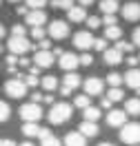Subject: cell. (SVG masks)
<instances>
[{
	"mask_svg": "<svg viewBox=\"0 0 140 146\" xmlns=\"http://www.w3.org/2000/svg\"><path fill=\"white\" fill-rule=\"evenodd\" d=\"M122 95H125V93H122L120 86H111V89H109V93H107V98H111L113 102H120Z\"/></svg>",
	"mask_w": 140,
	"mask_h": 146,
	"instance_id": "33",
	"label": "cell"
},
{
	"mask_svg": "<svg viewBox=\"0 0 140 146\" xmlns=\"http://www.w3.org/2000/svg\"><path fill=\"white\" fill-rule=\"evenodd\" d=\"M62 144L65 146H87V135H82L80 131H71V133L65 135Z\"/></svg>",
	"mask_w": 140,
	"mask_h": 146,
	"instance_id": "15",
	"label": "cell"
},
{
	"mask_svg": "<svg viewBox=\"0 0 140 146\" xmlns=\"http://www.w3.org/2000/svg\"><path fill=\"white\" fill-rule=\"evenodd\" d=\"M22 80L27 82V86H38V84H40V80H38L33 73H29V75H22Z\"/></svg>",
	"mask_w": 140,
	"mask_h": 146,
	"instance_id": "38",
	"label": "cell"
},
{
	"mask_svg": "<svg viewBox=\"0 0 140 146\" xmlns=\"http://www.w3.org/2000/svg\"><path fill=\"white\" fill-rule=\"evenodd\" d=\"M5 33H7V29L2 27V22H0V38H5Z\"/></svg>",
	"mask_w": 140,
	"mask_h": 146,
	"instance_id": "53",
	"label": "cell"
},
{
	"mask_svg": "<svg viewBox=\"0 0 140 146\" xmlns=\"http://www.w3.org/2000/svg\"><path fill=\"white\" fill-rule=\"evenodd\" d=\"M122 18L127 22H138L140 20V2H127L122 7Z\"/></svg>",
	"mask_w": 140,
	"mask_h": 146,
	"instance_id": "13",
	"label": "cell"
},
{
	"mask_svg": "<svg viewBox=\"0 0 140 146\" xmlns=\"http://www.w3.org/2000/svg\"><path fill=\"white\" fill-rule=\"evenodd\" d=\"M7 46H9L11 53L25 55L27 51H31V46H33V44L27 40V36H11V38H9V42H7Z\"/></svg>",
	"mask_w": 140,
	"mask_h": 146,
	"instance_id": "4",
	"label": "cell"
},
{
	"mask_svg": "<svg viewBox=\"0 0 140 146\" xmlns=\"http://www.w3.org/2000/svg\"><path fill=\"white\" fill-rule=\"evenodd\" d=\"M45 102H47V104H56V98L49 93V95H45Z\"/></svg>",
	"mask_w": 140,
	"mask_h": 146,
	"instance_id": "49",
	"label": "cell"
},
{
	"mask_svg": "<svg viewBox=\"0 0 140 146\" xmlns=\"http://www.w3.org/2000/svg\"><path fill=\"white\" fill-rule=\"evenodd\" d=\"M82 86H84V93H89V95H100L104 91V82L100 78H87Z\"/></svg>",
	"mask_w": 140,
	"mask_h": 146,
	"instance_id": "12",
	"label": "cell"
},
{
	"mask_svg": "<svg viewBox=\"0 0 140 146\" xmlns=\"http://www.w3.org/2000/svg\"><path fill=\"white\" fill-rule=\"evenodd\" d=\"M0 53H2V44H0Z\"/></svg>",
	"mask_w": 140,
	"mask_h": 146,
	"instance_id": "57",
	"label": "cell"
},
{
	"mask_svg": "<svg viewBox=\"0 0 140 146\" xmlns=\"http://www.w3.org/2000/svg\"><path fill=\"white\" fill-rule=\"evenodd\" d=\"M47 36H49V33H47V29H42V27H31V38H33V40L40 42V40H45Z\"/></svg>",
	"mask_w": 140,
	"mask_h": 146,
	"instance_id": "31",
	"label": "cell"
},
{
	"mask_svg": "<svg viewBox=\"0 0 140 146\" xmlns=\"http://www.w3.org/2000/svg\"><path fill=\"white\" fill-rule=\"evenodd\" d=\"M127 111H118V109H111L109 113H107V124L109 126H118V128H122L125 124H127Z\"/></svg>",
	"mask_w": 140,
	"mask_h": 146,
	"instance_id": "10",
	"label": "cell"
},
{
	"mask_svg": "<svg viewBox=\"0 0 140 146\" xmlns=\"http://www.w3.org/2000/svg\"><path fill=\"white\" fill-rule=\"evenodd\" d=\"M20 117H22V122H38V119L42 117L40 104H38V102H27V104H22V106H20Z\"/></svg>",
	"mask_w": 140,
	"mask_h": 146,
	"instance_id": "5",
	"label": "cell"
},
{
	"mask_svg": "<svg viewBox=\"0 0 140 146\" xmlns=\"http://www.w3.org/2000/svg\"><path fill=\"white\" fill-rule=\"evenodd\" d=\"M98 9L102 13H116L118 11V0H100L98 2Z\"/></svg>",
	"mask_w": 140,
	"mask_h": 146,
	"instance_id": "23",
	"label": "cell"
},
{
	"mask_svg": "<svg viewBox=\"0 0 140 146\" xmlns=\"http://www.w3.org/2000/svg\"><path fill=\"white\" fill-rule=\"evenodd\" d=\"M31 102H38V104H40V102H45V95H42V93H31Z\"/></svg>",
	"mask_w": 140,
	"mask_h": 146,
	"instance_id": "44",
	"label": "cell"
},
{
	"mask_svg": "<svg viewBox=\"0 0 140 146\" xmlns=\"http://www.w3.org/2000/svg\"><path fill=\"white\" fill-rule=\"evenodd\" d=\"M22 135H25V137H38V135H40L38 122H25V124H22Z\"/></svg>",
	"mask_w": 140,
	"mask_h": 146,
	"instance_id": "21",
	"label": "cell"
},
{
	"mask_svg": "<svg viewBox=\"0 0 140 146\" xmlns=\"http://www.w3.org/2000/svg\"><path fill=\"white\" fill-rule=\"evenodd\" d=\"M9 2H20V0H9Z\"/></svg>",
	"mask_w": 140,
	"mask_h": 146,
	"instance_id": "56",
	"label": "cell"
},
{
	"mask_svg": "<svg viewBox=\"0 0 140 146\" xmlns=\"http://www.w3.org/2000/svg\"><path fill=\"white\" fill-rule=\"evenodd\" d=\"M98 146H113V144H111V142H100Z\"/></svg>",
	"mask_w": 140,
	"mask_h": 146,
	"instance_id": "54",
	"label": "cell"
},
{
	"mask_svg": "<svg viewBox=\"0 0 140 146\" xmlns=\"http://www.w3.org/2000/svg\"><path fill=\"white\" fill-rule=\"evenodd\" d=\"M62 82H65V86H69V89L74 91V89H78V86L82 84V80H80V75H78L76 71H67V75H65Z\"/></svg>",
	"mask_w": 140,
	"mask_h": 146,
	"instance_id": "19",
	"label": "cell"
},
{
	"mask_svg": "<svg viewBox=\"0 0 140 146\" xmlns=\"http://www.w3.org/2000/svg\"><path fill=\"white\" fill-rule=\"evenodd\" d=\"M0 146H18L13 139H0Z\"/></svg>",
	"mask_w": 140,
	"mask_h": 146,
	"instance_id": "46",
	"label": "cell"
},
{
	"mask_svg": "<svg viewBox=\"0 0 140 146\" xmlns=\"http://www.w3.org/2000/svg\"><path fill=\"white\" fill-rule=\"evenodd\" d=\"M111 104H113L111 98H102V100H100V109H107V111H109V109H111Z\"/></svg>",
	"mask_w": 140,
	"mask_h": 146,
	"instance_id": "42",
	"label": "cell"
},
{
	"mask_svg": "<svg viewBox=\"0 0 140 146\" xmlns=\"http://www.w3.org/2000/svg\"><path fill=\"white\" fill-rule=\"evenodd\" d=\"M116 46H118V49H120L122 53H131V51H133V49H136V44H133V42H127V40H118V42H116Z\"/></svg>",
	"mask_w": 140,
	"mask_h": 146,
	"instance_id": "29",
	"label": "cell"
},
{
	"mask_svg": "<svg viewBox=\"0 0 140 146\" xmlns=\"http://www.w3.org/2000/svg\"><path fill=\"white\" fill-rule=\"evenodd\" d=\"M82 119H89V122H98V119H100V109L89 104L87 109H82Z\"/></svg>",
	"mask_w": 140,
	"mask_h": 146,
	"instance_id": "22",
	"label": "cell"
},
{
	"mask_svg": "<svg viewBox=\"0 0 140 146\" xmlns=\"http://www.w3.org/2000/svg\"><path fill=\"white\" fill-rule=\"evenodd\" d=\"M25 2H27L29 9H42L47 5V0H25Z\"/></svg>",
	"mask_w": 140,
	"mask_h": 146,
	"instance_id": "37",
	"label": "cell"
},
{
	"mask_svg": "<svg viewBox=\"0 0 140 146\" xmlns=\"http://www.w3.org/2000/svg\"><path fill=\"white\" fill-rule=\"evenodd\" d=\"M78 131H80L82 135H87V137H96L98 133H100L98 124H96V122H89V119H82L80 126H78Z\"/></svg>",
	"mask_w": 140,
	"mask_h": 146,
	"instance_id": "18",
	"label": "cell"
},
{
	"mask_svg": "<svg viewBox=\"0 0 140 146\" xmlns=\"http://www.w3.org/2000/svg\"><path fill=\"white\" fill-rule=\"evenodd\" d=\"M102 60L104 64H109V66H116V64L122 62V51L118 49V46H113V49H107V51H102Z\"/></svg>",
	"mask_w": 140,
	"mask_h": 146,
	"instance_id": "16",
	"label": "cell"
},
{
	"mask_svg": "<svg viewBox=\"0 0 140 146\" xmlns=\"http://www.w3.org/2000/svg\"><path fill=\"white\" fill-rule=\"evenodd\" d=\"M89 100H91L89 93H84V95H76V98H74V106H76V109H87V106H89Z\"/></svg>",
	"mask_w": 140,
	"mask_h": 146,
	"instance_id": "27",
	"label": "cell"
},
{
	"mask_svg": "<svg viewBox=\"0 0 140 146\" xmlns=\"http://www.w3.org/2000/svg\"><path fill=\"white\" fill-rule=\"evenodd\" d=\"M47 33L49 38H54V40H65L69 36V22L65 20H54L49 27H47Z\"/></svg>",
	"mask_w": 140,
	"mask_h": 146,
	"instance_id": "6",
	"label": "cell"
},
{
	"mask_svg": "<svg viewBox=\"0 0 140 146\" xmlns=\"http://www.w3.org/2000/svg\"><path fill=\"white\" fill-rule=\"evenodd\" d=\"M120 142H125V144H140V122H127L122 126Z\"/></svg>",
	"mask_w": 140,
	"mask_h": 146,
	"instance_id": "3",
	"label": "cell"
},
{
	"mask_svg": "<svg viewBox=\"0 0 140 146\" xmlns=\"http://www.w3.org/2000/svg\"><path fill=\"white\" fill-rule=\"evenodd\" d=\"M40 84H42V89H45L47 93H54L58 89V78L56 75H42Z\"/></svg>",
	"mask_w": 140,
	"mask_h": 146,
	"instance_id": "20",
	"label": "cell"
},
{
	"mask_svg": "<svg viewBox=\"0 0 140 146\" xmlns=\"http://www.w3.org/2000/svg\"><path fill=\"white\" fill-rule=\"evenodd\" d=\"M125 111L129 115H140V100L138 98H131V100L125 102Z\"/></svg>",
	"mask_w": 140,
	"mask_h": 146,
	"instance_id": "25",
	"label": "cell"
},
{
	"mask_svg": "<svg viewBox=\"0 0 140 146\" xmlns=\"http://www.w3.org/2000/svg\"><path fill=\"white\" fill-rule=\"evenodd\" d=\"M60 95H71V89H69V86H65V84H62V86H60Z\"/></svg>",
	"mask_w": 140,
	"mask_h": 146,
	"instance_id": "47",
	"label": "cell"
},
{
	"mask_svg": "<svg viewBox=\"0 0 140 146\" xmlns=\"http://www.w3.org/2000/svg\"><path fill=\"white\" fill-rule=\"evenodd\" d=\"M93 2H96V0H78V5H82V7H89Z\"/></svg>",
	"mask_w": 140,
	"mask_h": 146,
	"instance_id": "50",
	"label": "cell"
},
{
	"mask_svg": "<svg viewBox=\"0 0 140 146\" xmlns=\"http://www.w3.org/2000/svg\"><path fill=\"white\" fill-rule=\"evenodd\" d=\"M20 146H33V142H22Z\"/></svg>",
	"mask_w": 140,
	"mask_h": 146,
	"instance_id": "55",
	"label": "cell"
},
{
	"mask_svg": "<svg viewBox=\"0 0 140 146\" xmlns=\"http://www.w3.org/2000/svg\"><path fill=\"white\" fill-rule=\"evenodd\" d=\"M125 84L133 89V91H140V69L138 66H133V69H127L125 73Z\"/></svg>",
	"mask_w": 140,
	"mask_h": 146,
	"instance_id": "14",
	"label": "cell"
},
{
	"mask_svg": "<svg viewBox=\"0 0 140 146\" xmlns=\"http://www.w3.org/2000/svg\"><path fill=\"white\" fill-rule=\"evenodd\" d=\"M71 115H74V106H71V104H67V102H56V104H51V109L47 113V119H49V124L58 126V124L69 122Z\"/></svg>",
	"mask_w": 140,
	"mask_h": 146,
	"instance_id": "1",
	"label": "cell"
},
{
	"mask_svg": "<svg viewBox=\"0 0 140 146\" xmlns=\"http://www.w3.org/2000/svg\"><path fill=\"white\" fill-rule=\"evenodd\" d=\"M125 62H127V66H129V69H133V66H138L140 58H136V55H129V58H127Z\"/></svg>",
	"mask_w": 140,
	"mask_h": 146,
	"instance_id": "41",
	"label": "cell"
},
{
	"mask_svg": "<svg viewBox=\"0 0 140 146\" xmlns=\"http://www.w3.org/2000/svg\"><path fill=\"white\" fill-rule=\"evenodd\" d=\"M54 60H56V55H54L51 49H40V51H36V55H33V64H38L40 69H49V66L54 64Z\"/></svg>",
	"mask_w": 140,
	"mask_h": 146,
	"instance_id": "9",
	"label": "cell"
},
{
	"mask_svg": "<svg viewBox=\"0 0 140 146\" xmlns=\"http://www.w3.org/2000/svg\"><path fill=\"white\" fill-rule=\"evenodd\" d=\"M27 82L22 80V78H11V80H7L5 82V93L9 95V98H13V100H20V98H25L27 95Z\"/></svg>",
	"mask_w": 140,
	"mask_h": 146,
	"instance_id": "2",
	"label": "cell"
},
{
	"mask_svg": "<svg viewBox=\"0 0 140 146\" xmlns=\"http://www.w3.org/2000/svg\"><path fill=\"white\" fill-rule=\"evenodd\" d=\"M40 146H62V142L58 139L56 135H45V137H40Z\"/></svg>",
	"mask_w": 140,
	"mask_h": 146,
	"instance_id": "28",
	"label": "cell"
},
{
	"mask_svg": "<svg viewBox=\"0 0 140 146\" xmlns=\"http://www.w3.org/2000/svg\"><path fill=\"white\" fill-rule=\"evenodd\" d=\"M104 80H107V84H109V86H120V84L125 82V75H120V73H116V71H111L107 78H104Z\"/></svg>",
	"mask_w": 140,
	"mask_h": 146,
	"instance_id": "26",
	"label": "cell"
},
{
	"mask_svg": "<svg viewBox=\"0 0 140 146\" xmlns=\"http://www.w3.org/2000/svg\"><path fill=\"white\" fill-rule=\"evenodd\" d=\"M27 33V27L25 25H13L11 27V36H25Z\"/></svg>",
	"mask_w": 140,
	"mask_h": 146,
	"instance_id": "40",
	"label": "cell"
},
{
	"mask_svg": "<svg viewBox=\"0 0 140 146\" xmlns=\"http://www.w3.org/2000/svg\"><path fill=\"white\" fill-rule=\"evenodd\" d=\"M29 11H31V9H29V7H18V9H16V13H18V16H22V18H25V16H27Z\"/></svg>",
	"mask_w": 140,
	"mask_h": 146,
	"instance_id": "45",
	"label": "cell"
},
{
	"mask_svg": "<svg viewBox=\"0 0 140 146\" xmlns=\"http://www.w3.org/2000/svg\"><path fill=\"white\" fill-rule=\"evenodd\" d=\"M20 66H31V62H29V60H27V58H22V60H20Z\"/></svg>",
	"mask_w": 140,
	"mask_h": 146,
	"instance_id": "52",
	"label": "cell"
},
{
	"mask_svg": "<svg viewBox=\"0 0 140 146\" xmlns=\"http://www.w3.org/2000/svg\"><path fill=\"white\" fill-rule=\"evenodd\" d=\"M93 49L100 51V53L107 51V38H96V40H93Z\"/></svg>",
	"mask_w": 140,
	"mask_h": 146,
	"instance_id": "35",
	"label": "cell"
},
{
	"mask_svg": "<svg viewBox=\"0 0 140 146\" xmlns=\"http://www.w3.org/2000/svg\"><path fill=\"white\" fill-rule=\"evenodd\" d=\"M47 22V13L42 9H31L25 16V25H29V27H42Z\"/></svg>",
	"mask_w": 140,
	"mask_h": 146,
	"instance_id": "11",
	"label": "cell"
},
{
	"mask_svg": "<svg viewBox=\"0 0 140 146\" xmlns=\"http://www.w3.org/2000/svg\"><path fill=\"white\" fill-rule=\"evenodd\" d=\"M9 115H11V109H9V104L0 100V124H2V122H7V119H9Z\"/></svg>",
	"mask_w": 140,
	"mask_h": 146,
	"instance_id": "30",
	"label": "cell"
},
{
	"mask_svg": "<svg viewBox=\"0 0 140 146\" xmlns=\"http://www.w3.org/2000/svg\"><path fill=\"white\" fill-rule=\"evenodd\" d=\"M65 53V51H62V49H60V46H56V49H54V55H56V58H60V55Z\"/></svg>",
	"mask_w": 140,
	"mask_h": 146,
	"instance_id": "51",
	"label": "cell"
},
{
	"mask_svg": "<svg viewBox=\"0 0 140 146\" xmlns=\"http://www.w3.org/2000/svg\"><path fill=\"white\" fill-rule=\"evenodd\" d=\"M93 40H96V38L91 36V29L78 31V33L74 36V46L80 49V51H87V49H93Z\"/></svg>",
	"mask_w": 140,
	"mask_h": 146,
	"instance_id": "7",
	"label": "cell"
},
{
	"mask_svg": "<svg viewBox=\"0 0 140 146\" xmlns=\"http://www.w3.org/2000/svg\"><path fill=\"white\" fill-rule=\"evenodd\" d=\"M51 7L54 9H71L74 0H51Z\"/></svg>",
	"mask_w": 140,
	"mask_h": 146,
	"instance_id": "32",
	"label": "cell"
},
{
	"mask_svg": "<svg viewBox=\"0 0 140 146\" xmlns=\"http://www.w3.org/2000/svg\"><path fill=\"white\" fill-rule=\"evenodd\" d=\"M67 18H69V22H84L87 20V11H84L82 5H78V7L67 9Z\"/></svg>",
	"mask_w": 140,
	"mask_h": 146,
	"instance_id": "17",
	"label": "cell"
},
{
	"mask_svg": "<svg viewBox=\"0 0 140 146\" xmlns=\"http://www.w3.org/2000/svg\"><path fill=\"white\" fill-rule=\"evenodd\" d=\"M80 64H82V66H91V64H93V55L84 51V53L80 55Z\"/></svg>",
	"mask_w": 140,
	"mask_h": 146,
	"instance_id": "39",
	"label": "cell"
},
{
	"mask_svg": "<svg viewBox=\"0 0 140 146\" xmlns=\"http://www.w3.org/2000/svg\"><path fill=\"white\" fill-rule=\"evenodd\" d=\"M131 40H133V44H136V46H140V27L133 29V36H131Z\"/></svg>",
	"mask_w": 140,
	"mask_h": 146,
	"instance_id": "43",
	"label": "cell"
},
{
	"mask_svg": "<svg viewBox=\"0 0 140 146\" xmlns=\"http://www.w3.org/2000/svg\"><path fill=\"white\" fill-rule=\"evenodd\" d=\"M104 38H107V40H120V38H122V29L118 27V25L104 27Z\"/></svg>",
	"mask_w": 140,
	"mask_h": 146,
	"instance_id": "24",
	"label": "cell"
},
{
	"mask_svg": "<svg viewBox=\"0 0 140 146\" xmlns=\"http://www.w3.org/2000/svg\"><path fill=\"white\" fill-rule=\"evenodd\" d=\"M102 25H104V27L118 25V20H116V13H104V16H102Z\"/></svg>",
	"mask_w": 140,
	"mask_h": 146,
	"instance_id": "36",
	"label": "cell"
},
{
	"mask_svg": "<svg viewBox=\"0 0 140 146\" xmlns=\"http://www.w3.org/2000/svg\"><path fill=\"white\" fill-rule=\"evenodd\" d=\"M100 25H102V18H98V16H89V18H87V29H98L100 27Z\"/></svg>",
	"mask_w": 140,
	"mask_h": 146,
	"instance_id": "34",
	"label": "cell"
},
{
	"mask_svg": "<svg viewBox=\"0 0 140 146\" xmlns=\"http://www.w3.org/2000/svg\"><path fill=\"white\" fill-rule=\"evenodd\" d=\"M40 49H51V42H49V40H40Z\"/></svg>",
	"mask_w": 140,
	"mask_h": 146,
	"instance_id": "48",
	"label": "cell"
},
{
	"mask_svg": "<svg viewBox=\"0 0 140 146\" xmlns=\"http://www.w3.org/2000/svg\"><path fill=\"white\" fill-rule=\"evenodd\" d=\"M58 66L62 69V71H76L78 66H80V55H76V53H62L60 58H58Z\"/></svg>",
	"mask_w": 140,
	"mask_h": 146,
	"instance_id": "8",
	"label": "cell"
}]
</instances>
